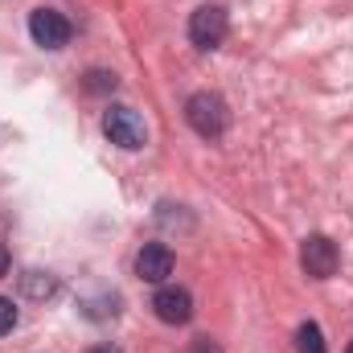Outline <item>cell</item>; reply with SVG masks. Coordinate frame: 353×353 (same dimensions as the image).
<instances>
[{"label":"cell","instance_id":"1","mask_svg":"<svg viewBox=\"0 0 353 353\" xmlns=\"http://www.w3.org/2000/svg\"><path fill=\"white\" fill-rule=\"evenodd\" d=\"M185 119H189V128H193L197 136L218 140V136L226 132V123H230V111H226V99H222V94L197 90V94L185 103Z\"/></svg>","mask_w":353,"mask_h":353},{"label":"cell","instance_id":"2","mask_svg":"<svg viewBox=\"0 0 353 353\" xmlns=\"http://www.w3.org/2000/svg\"><path fill=\"white\" fill-rule=\"evenodd\" d=\"M103 132H107L111 144H119V148H128V152H136V148L148 144V128H144V119H140L132 107H111V111L103 115Z\"/></svg>","mask_w":353,"mask_h":353},{"label":"cell","instance_id":"3","mask_svg":"<svg viewBox=\"0 0 353 353\" xmlns=\"http://www.w3.org/2000/svg\"><path fill=\"white\" fill-rule=\"evenodd\" d=\"M29 37L41 50H62L70 41V21L58 8H33L29 12Z\"/></svg>","mask_w":353,"mask_h":353},{"label":"cell","instance_id":"4","mask_svg":"<svg viewBox=\"0 0 353 353\" xmlns=\"http://www.w3.org/2000/svg\"><path fill=\"white\" fill-rule=\"evenodd\" d=\"M226 12L218 8V4H201L193 17H189V41L197 46V50H218L222 46V37H226Z\"/></svg>","mask_w":353,"mask_h":353},{"label":"cell","instance_id":"5","mask_svg":"<svg viewBox=\"0 0 353 353\" xmlns=\"http://www.w3.org/2000/svg\"><path fill=\"white\" fill-rule=\"evenodd\" d=\"M300 263H304V271H308L312 279H329V275L337 271V263H341L337 243L325 239V234H308L304 247H300Z\"/></svg>","mask_w":353,"mask_h":353},{"label":"cell","instance_id":"6","mask_svg":"<svg viewBox=\"0 0 353 353\" xmlns=\"http://www.w3.org/2000/svg\"><path fill=\"white\" fill-rule=\"evenodd\" d=\"M152 312H157L165 325H185V321L193 316V296H189L185 288H173V283H165V288L152 296Z\"/></svg>","mask_w":353,"mask_h":353},{"label":"cell","instance_id":"7","mask_svg":"<svg viewBox=\"0 0 353 353\" xmlns=\"http://www.w3.org/2000/svg\"><path fill=\"white\" fill-rule=\"evenodd\" d=\"M136 275L144 283H165L173 275V251L165 243H148L140 255H136Z\"/></svg>","mask_w":353,"mask_h":353},{"label":"cell","instance_id":"8","mask_svg":"<svg viewBox=\"0 0 353 353\" xmlns=\"http://www.w3.org/2000/svg\"><path fill=\"white\" fill-rule=\"evenodd\" d=\"M21 288H25V296H33V300H50V296L58 292V279H54L50 271H29V275H21Z\"/></svg>","mask_w":353,"mask_h":353},{"label":"cell","instance_id":"9","mask_svg":"<svg viewBox=\"0 0 353 353\" xmlns=\"http://www.w3.org/2000/svg\"><path fill=\"white\" fill-rule=\"evenodd\" d=\"M296 350L300 353H325V337L316 325H300L296 329Z\"/></svg>","mask_w":353,"mask_h":353},{"label":"cell","instance_id":"10","mask_svg":"<svg viewBox=\"0 0 353 353\" xmlns=\"http://www.w3.org/2000/svg\"><path fill=\"white\" fill-rule=\"evenodd\" d=\"M12 329H17V308H12V300L0 296V337L12 333Z\"/></svg>","mask_w":353,"mask_h":353},{"label":"cell","instance_id":"11","mask_svg":"<svg viewBox=\"0 0 353 353\" xmlns=\"http://www.w3.org/2000/svg\"><path fill=\"white\" fill-rule=\"evenodd\" d=\"M87 87L90 90H115V74H107V70H90Z\"/></svg>","mask_w":353,"mask_h":353},{"label":"cell","instance_id":"12","mask_svg":"<svg viewBox=\"0 0 353 353\" xmlns=\"http://www.w3.org/2000/svg\"><path fill=\"white\" fill-rule=\"evenodd\" d=\"M4 271H8V247L0 243V275H4Z\"/></svg>","mask_w":353,"mask_h":353},{"label":"cell","instance_id":"13","mask_svg":"<svg viewBox=\"0 0 353 353\" xmlns=\"http://www.w3.org/2000/svg\"><path fill=\"white\" fill-rule=\"evenodd\" d=\"M90 353H119L115 345H99V350H90Z\"/></svg>","mask_w":353,"mask_h":353},{"label":"cell","instance_id":"14","mask_svg":"<svg viewBox=\"0 0 353 353\" xmlns=\"http://www.w3.org/2000/svg\"><path fill=\"white\" fill-rule=\"evenodd\" d=\"M350 353H353V345H350Z\"/></svg>","mask_w":353,"mask_h":353}]
</instances>
